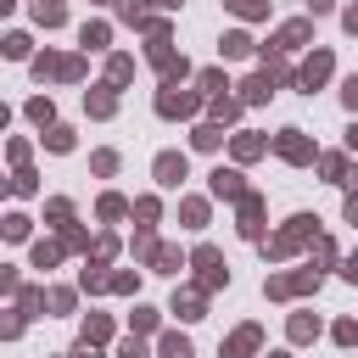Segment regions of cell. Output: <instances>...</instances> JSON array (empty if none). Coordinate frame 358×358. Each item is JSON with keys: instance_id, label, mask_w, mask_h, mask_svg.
<instances>
[{"instance_id": "obj_5", "label": "cell", "mask_w": 358, "mask_h": 358, "mask_svg": "<svg viewBox=\"0 0 358 358\" xmlns=\"http://www.w3.org/2000/svg\"><path fill=\"white\" fill-rule=\"evenodd\" d=\"M179 179H185V157H173V151H162V157H157V185H168V190H173Z\"/></svg>"}, {"instance_id": "obj_19", "label": "cell", "mask_w": 358, "mask_h": 358, "mask_svg": "<svg viewBox=\"0 0 358 358\" xmlns=\"http://www.w3.org/2000/svg\"><path fill=\"white\" fill-rule=\"evenodd\" d=\"M201 218H207V207H201V201H185V224H190V229H201Z\"/></svg>"}, {"instance_id": "obj_27", "label": "cell", "mask_w": 358, "mask_h": 358, "mask_svg": "<svg viewBox=\"0 0 358 358\" xmlns=\"http://www.w3.org/2000/svg\"><path fill=\"white\" fill-rule=\"evenodd\" d=\"M341 274H347V280H358V252L347 257V268H341Z\"/></svg>"}, {"instance_id": "obj_11", "label": "cell", "mask_w": 358, "mask_h": 358, "mask_svg": "<svg viewBox=\"0 0 358 358\" xmlns=\"http://www.w3.org/2000/svg\"><path fill=\"white\" fill-rule=\"evenodd\" d=\"M308 336H319V319L296 313V319H291V341H308Z\"/></svg>"}, {"instance_id": "obj_17", "label": "cell", "mask_w": 358, "mask_h": 358, "mask_svg": "<svg viewBox=\"0 0 358 358\" xmlns=\"http://www.w3.org/2000/svg\"><path fill=\"white\" fill-rule=\"evenodd\" d=\"M224 6H229V11H241V17H263V11H268L263 0H224Z\"/></svg>"}, {"instance_id": "obj_10", "label": "cell", "mask_w": 358, "mask_h": 358, "mask_svg": "<svg viewBox=\"0 0 358 358\" xmlns=\"http://www.w3.org/2000/svg\"><path fill=\"white\" fill-rule=\"evenodd\" d=\"M162 358H196V347L185 336H162Z\"/></svg>"}, {"instance_id": "obj_30", "label": "cell", "mask_w": 358, "mask_h": 358, "mask_svg": "<svg viewBox=\"0 0 358 358\" xmlns=\"http://www.w3.org/2000/svg\"><path fill=\"white\" fill-rule=\"evenodd\" d=\"M308 6H313V11H330V0H308Z\"/></svg>"}, {"instance_id": "obj_18", "label": "cell", "mask_w": 358, "mask_h": 358, "mask_svg": "<svg viewBox=\"0 0 358 358\" xmlns=\"http://www.w3.org/2000/svg\"><path fill=\"white\" fill-rule=\"evenodd\" d=\"M257 151H263V140H252V134H241V140H235V157H257Z\"/></svg>"}, {"instance_id": "obj_21", "label": "cell", "mask_w": 358, "mask_h": 358, "mask_svg": "<svg viewBox=\"0 0 358 358\" xmlns=\"http://www.w3.org/2000/svg\"><path fill=\"white\" fill-rule=\"evenodd\" d=\"M84 45H90V50H101V45H106V28H101V22H95V28H84Z\"/></svg>"}, {"instance_id": "obj_14", "label": "cell", "mask_w": 358, "mask_h": 358, "mask_svg": "<svg viewBox=\"0 0 358 358\" xmlns=\"http://www.w3.org/2000/svg\"><path fill=\"white\" fill-rule=\"evenodd\" d=\"M218 140H224V134H218V123H201V129H196V145H201V151H213Z\"/></svg>"}, {"instance_id": "obj_23", "label": "cell", "mask_w": 358, "mask_h": 358, "mask_svg": "<svg viewBox=\"0 0 358 358\" xmlns=\"http://www.w3.org/2000/svg\"><path fill=\"white\" fill-rule=\"evenodd\" d=\"M84 341H106V319H90L84 324Z\"/></svg>"}, {"instance_id": "obj_31", "label": "cell", "mask_w": 358, "mask_h": 358, "mask_svg": "<svg viewBox=\"0 0 358 358\" xmlns=\"http://www.w3.org/2000/svg\"><path fill=\"white\" fill-rule=\"evenodd\" d=\"M274 358H285V352H274Z\"/></svg>"}, {"instance_id": "obj_16", "label": "cell", "mask_w": 358, "mask_h": 358, "mask_svg": "<svg viewBox=\"0 0 358 358\" xmlns=\"http://www.w3.org/2000/svg\"><path fill=\"white\" fill-rule=\"evenodd\" d=\"M151 263H157L162 274H173V263H179V252H173V246H157V252H151Z\"/></svg>"}, {"instance_id": "obj_13", "label": "cell", "mask_w": 358, "mask_h": 358, "mask_svg": "<svg viewBox=\"0 0 358 358\" xmlns=\"http://www.w3.org/2000/svg\"><path fill=\"white\" fill-rule=\"evenodd\" d=\"M173 313L179 319H201V296H173Z\"/></svg>"}, {"instance_id": "obj_26", "label": "cell", "mask_w": 358, "mask_h": 358, "mask_svg": "<svg viewBox=\"0 0 358 358\" xmlns=\"http://www.w3.org/2000/svg\"><path fill=\"white\" fill-rule=\"evenodd\" d=\"M341 28H347V34H358V6H352V11L341 17Z\"/></svg>"}, {"instance_id": "obj_3", "label": "cell", "mask_w": 358, "mask_h": 358, "mask_svg": "<svg viewBox=\"0 0 358 358\" xmlns=\"http://www.w3.org/2000/svg\"><path fill=\"white\" fill-rule=\"evenodd\" d=\"M257 218H263V201H257V196H241V235H246V241H257V235H263V224H257Z\"/></svg>"}, {"instance_id": "obj_2", "label": "cell", "mask_w": 358, "mask_h": 358, "mask_svg": "<svg viewBox=\"0 0 358 358\" xmlns=\"http://www.w3.org/2000/svg\"><path fill=\"white\" fill-rule=\"evenodd\" d=\"M280 157H285V162H313V145L302 140V129H285V134H280Z\"/></svg>"}, {"instance_id": "obj_12", "label": "cell", "mask_w": 358, "mask_h": 358, "mask_svg": "<svg viewBox=\"0 0 358 358\" xmlns=\"http://www.w3.org/2000/svg\"><path fill=\"white\" fill-rule=\"evenodd\" d=\"M218 50H224V56H246V50H252V39H246V34H224V45H218Z\"/></svg>"}, {"instance_id": "obj_28", "label": "cell", "mask_w": 358, "mask_h": 358, "mask_svg": "<svg viewBox=\"0 0 358 358\" xmlns=\"http://www.w3.org/2000/svg\"><path fill=\"white\" fill-rule=\"evenodd\" d=\"M347 218H352V224H358V196H352V201H347Z\"/></svg>"}, {"instance_id": "obj_4", "label": "cell", "mask_w": 358, "mask_h": 358, "mask_svg": "<svg viewBox=\"0 0 358 358\" xmlns=\"http://www.w3.org/2000/svg\"><path fill=\"white\" fill-rule=\"evenodd\" d=\"M196 268H201V285H207V291H213V285H224V280H229V274H224V268H218V252H213V246H201V252H196Z\"/></svg>"}, {"instance_id": "obj_24", "label": "cell", "mask_w": 358, "mask_h": 358, "mask_svg": "<svg viewBox=\"0 0 358 358\" xmlns=\"http://www.w3.org/2000/svg\"><path fill=\"white\" fill-rule=\"evenodd\" d=\"M341 101H347V106H352V112H358V73H352V78H347V84H341Z\"/></svg>"}, {"instance_id": "obj_29", "label": "cell", "mask_w": 358, "mask_h": 358, "mask_svg": "<svg viewBox=\"0 0 358 358\" xmlns=\"http://www.w3.org/2000/svg\"><path fill=\"white\" fill-rule=\"evenodd\" d=\"M347 145H352V151H358V123H352V129H347Z\"/></svg>"}, {"instance_id": "obj_8", "label": "cell", "mask_w": 358, "mask_h": 358, "mask_svg": "<svg viewBox=\"0 0 358 358\" xmlns=\"http://www.w3.org/2000/svg\"><path fill=\"white\" fill-rule=\"evenodd\" d=\"M252 347H257V330H252V324H246V330H235V341H229V347H224V358H246V352H252Z\"/></svg>"}, {"instance_id": "obj_7", "label": "cell", "mask_w": 358, "mask_h": 358, "mask_svg": "<svg viewBox=\"0 0 358 358\" xmlns=\"http://www.w3.org/2000/svg\"><path fill=\"white\" fill-rule=\"evenodd\" d=\"M268 95H274V73H257V78H246V84H241V101H252V106H257V101H268Z\"/></svg>"}, {"instance_id": "obj_22", "label": "cell", "mask_w": 358, "mask_h": 358, "mask_svg": "<svg viewBox=\"0 0 358 358\" xmlns=\"http://www.w3.org/2000/svg\"><path fill=\"white\" fill-rule=\"evenodd\" d=\"M235 112H241V106H235V101H224V95H218V101H213V117H224V123H229V117H235Z\"/></svg>"}, {"instance_id": "obj_9", "label": "cell", "mask_w": 358, "mask_h": 358, "mask_svg": "<svg viewBox=\"0 0 358 358\" xmlns=\"http://www.w3.org/2000/svg\"><path fill=\"white\" fill-rule=\"evenodd\" d=\"M308 39V22H291V28H280V39H274V50H296Z\"/></svg>"}, {"instance_id": "obj_15", "label": "cell", "mask_w": 358, "mask_h": 358, "mask_svg": "<svg viewBox=\"0 0 358 358\" xmlns=\"http://www.w3.org/2000/svg\"><path fill=\"white\" fill-rule=\"evenodd\" d=\"M319 168H324V179H336V185H347V162H341V157H324Z\"/></svg>"}, {"instance_id": "obj_1", "label": "cell", "mask_w": 358, "mask_h": 358, "mask_svg": "<svg viewBox=\"0 0 358 358\" xmlns=\"http://www.w3.org/2000/svg\"><path fill=\"white\" fill-rule=\"evenodd\" d=\"M324 78H330V50H313V56L302 62V73H296V84H302V90H319Z\"/></svg>"}, {"instance_id": "obj_20", "label": "cell", "mask_w": 358, "mask_h": 358, "mask_svg": "<svg viewBox=\"0 0 358 358\" xmlns=\"http://www.w3.org/2000/svg\"><path fill=\"white\" fill-rule=\"evenodd\" d=\"M34 17H39V22H62V6H45V0H39V6H34Z\"/></svg>"}, {"instance_id": "obj_25", "label": "cell", "mask_w": 358, "mask_h": 358, "mask_svg": "<svg viewBox=\"0 0 358 358\" xmlns=\"http://www.w3.org/2000/svg\"><path fill=\"white\" fill-rule=\"evenodd\" d=\"M117 358H145V347H140V341H123V347H117Z\"/></svg>"}, {"instance_id": "obj_6", "label": "cell", "mask_w": 358, "mask_h": 358, "mask_svg": "<svg viewBox=\"0 0 358 358\" xmlns=\"http://www.w3.org/2000/svg\"><path fill=\"white\" fill-rule=\"evenodd\" d=\"M213 196H229V201H235V196H246L241 173H235V168H213Z\"/></svg>"}]
</instances>
